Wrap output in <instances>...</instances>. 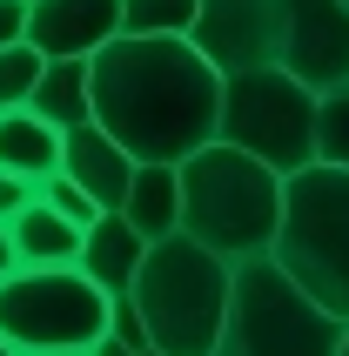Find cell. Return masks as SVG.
<instances>
[{
    "label": "cell",
    "instance_id": "18",
    "mask_svg": "<svg viewBox=\"0 0 349 356\" xmlns=\"http://www.w3.org/2000/svg\"><path fill=\"white\" fill-rule=\"evenodd\" d=\"M40 74H47V54L40 47H0V115H20L27 101H34V88H40Z\"/></svg>",
    "mask_w": 349,
    "mask_h": 356
},
{
    "label": "cell",
    "instance_id": "10",
    "mask_svg": "<svg viewBox=\"0 0 349 356\" xmlns=\"http://www.w3.org/2000/svg\"><path fill=\"white\" fill-rule=\"evenodd\" d=\"M121 40V0H40L27 7V47L47 60H95Z\"/></svg>",
    "mask_w": 349,
    "mask_h": 356
},
{
    "label": "cell",
    "instance_id": "19",
    "mask_svg": "<svg viewBox=\"0 0 349 356\" xmlns=\"http://www.w3.org/2000/svg\"><path fill=\"white\" fill-rule=\"evenodd\" d=\"M316 161L349 175V88L343 95H323V115H316Z\"/></svg>",
    "mask_w": 349,
    "mask_h": 356
},
{
    "label": "cell",
    "instance_id": "20",
    "mask_svg": "<svg viewBox=\"0 0 349 356\" xmlns=\"http://www.w3.org/2000/svg\"><path fill=\"white\" fill-rule=\"evenodd\" d=\"M40 202H47L54 216H67V222H74V229H95V222H101V209H95V202H88V195H81V188H74V181H67V175L40 181Z\"/></svg>",
    "mask_w": 349,
    "mask_h": 356
},
{
    "label": "cell",
    "instance_id": "22",
    "mask_svg": "<svg viewBox=\"0 0 349 356\" xmlns=\"http://www.w3.org/2000/svg\"><path fill=\"white\" fill-rule=\"evenodd\" d=\"M34 202H40V188H34V181H20V175H0V229H7L14 216H27Z\"/></svg>",
    "mask_w": 349,
    "mask_h": 356
},
{
    "label": "cell",
    "instance_id": "6",
    "mask_svg": "<svg viewBox=\"0 0 349 356\" xmlns=\"http://www.w3.org/2000/svg\"><path fill=\"white\" fill-rule=\"evenodd\" d=\"M343 343H349V323L316 309L275 262H242L235 269L222 356H343Z\"/></svg>",
    "mask_w": 349,
    "mask_h": 356
},
{
    "label": "cell",
    "instance_id": "23",
    "mask_svg": "<svg viewBox=\"0 0 349 356\" xmlns=\"http://www.w3.org/2000/svg\"><path fill=\"white\" fill-rule=\"evenodd\" d=\"M27 40V0H0V47Z\"/></svg>",
    "mask_w": 349,
    "mask_h": 356
},
{
    "label": "cell",
    "instance_id": "3",
    "mask_svg": "<svg viewBox=\"0 0 349 356\" xmlns=\"http://www.w3.org/2000/svg\"><path fill=\"white\" fill-rule=\"evenodd\" d=\"M148 323V350L155 356H222V330H229L235 302V269L209 256L202 242L174 236L155 242L128 296Z\"/></svg>",
    "mask_w": 349,
    "mask_h": 356
},
{
    "label": "cell",
    "instance_id": "15",
    "mask_svg": "<svg viewBox=\"0 0 349 356\" xmlns=\"http://www.w3.org/2000/svg\"><path fill=\"white\" fill-rule=\"evenodd\" d=\"M60 128H47L40 115H0V175H20V181H54L60 175Z\"/></svg>",
    "mask_w": 349,
    "mask_h": 356
},
{
    "label": "cell",
    "instance_id": "5",
    "mask_svg": "<svg viewBox=\"0 0 349 356\" xmlns=\"http://www.w3.org/2000/svg\"><path fill=\"white\" fill-rule=\"evenodd\" d=\"M316 115H323V95H309L289 67H255V74L222 81V135L215 141L242 148L249 161L289 181L316 168Z\"/></svg>",
    "mask_w": 349,
    "mask_h": 356
},
{
    "label": "cell",
    "instance_id": "12",
    "mask_svg": "<svg viewBox=\"0 0 349 356\" xmlns=\"http://www.w3.org/2000/svg\"><path fill=\"white\" fill-rule=\"evenodd\" d=\"M141 262H148V242H141L121 216H101L95 229H88V242H81V276L95 282L108 302H128V296H135Z\"/></svg>",
    "mask_w": 349,
    "mask_h": 356
},
{
    "label": "cell",
    "instance_id": "28",
    "mask_svg": "<svg viewBox=\"0 0 349 356\" xmlns=\"http://www.w3.org/2000/svg\"><path fill=\"white\" fill-rule=\"evenodd\" d=\"M343 356H349V343H343Z\"/></svg>",
    "mask_w": 349,
    "mask_h": 356
},
{
    "label": "cell",
    "instance_id": "25",
    "mask_svg": "<svg viewBox=\"0 0 349 356\" xmlns=\"http://www.w3.org/2000/svg\"><path fill=\"white\" fill-rule=\"evenodd\" d=\"M95 356H135V350H121L115 337H101V343H95Z\"/></svg>",
    "mask_w": 349,
    "mask_h": 356
},
{
    "label": "cell",
    "instance_id": "27",
    "mask_svg": "<svg viewBox=\"0 0 349 356\" xmlns=\"http://www.w3.org/2000/svg\"><path fill=\"white\" fill-rule=\"evenodd\" d=\"M27 7H40V0H27Z\"/></svg>",
    "mask_w": 349,
    "mask_h": 356
},
{
    "label": "cell",
    "instance_id": "11",
    "mask_svg": "<svg viewBox=\"0 0 349 356\" xmlns=\"http://www.w3.org/2000/svg\"><path fill=\"white\" fill-rule=\"evenodd\" d=\"M135 168H141V161L128 155L108 128H95V121L60 141V175L74 181L101 216H121V202H128V188H135Z\"/></svg>",
    "mask_w": 349,
    "mask_h": 356
},
{
    "label": "cell",
    "instance_id": "30",
    "mask_svg": "<svg viewBox=\"0 0 349 356\" xmlns=\"http://www.w3.org/2000/svg\"><path fill=\"white\" fill-rule=\"evenodd\" d=\"M88 356H95V350H88Z\"/></svg>",
    "mask_w": 349,
    "mask_h": 356
},
{
    "label": "cell",
    "instance_id": "1",
    "mask_svg": "<svg viewBox=\"0 0 349 356\" xmlns=\"http://www.w3.org/2000/svg\"><path fill=\"white\" fill-rule=\"evenodd\" d=\"M95 128L128 148L141 168H181L222 135V74L195 54V40H128L88 60Z\"/></svg>",
    "mask_w": 349,
    "mask_h": 356
},
{
    "label": "cell",
    "instance_id": "31",
    "mask_svg": "<svg viewBox=\"0 0 349 356\" xmlns=\"http://www.w3.org/2000/svg\"><path fill=\"white\" fill-rule=\"evenodd\" d=\"M343 7H349V0H343Z\"/></svg>",
    "mask_w": 349,
    "mask_h": 356
},
{
    "label": "cell",
    "instance_id": "24",
    "mask_svg": "<svg viewBox=\"0 0 349 356\" xmlns=\"http://www.w3.org/2000/svg\"><path fill=\"white\" fill-rule=\"evenodd\" d=\"M20 276V256H14V236L0 229V282H14Z\"/></svg>",
    "mask_w": 349,
    "mask_h": 356
},
{
    "label": "cell",
    "instance_id": "7",
    "mask_svg": "<svg viewBox=\"0 0 349 356\" xmlns=\"http://www.w3.org/2000/svg\"><path fill=\"white\" fill-rule=\"evenodd\" d=\"M115 323V302L81 269H20L0 282V337L20 356H88Z\"/></svg>",
    "mask_w": 349,
    "mask_h": 356
},
{
    "label": "cell",
    "instance_id": "13",
    "mask_svg": "<svg viewBox=\"0 0 349 356\" xmlns=\"http://www.w3.org/2000/svg\"><path fill=\"white\" fill-rule=\"evenodd\" d=\"M7 236H14L20 269H81V242H88V229H74V222L54 216L47 202H34L27 216L7 222Z\"/></svg>",
    "mask_w": 349,
    "mask_h": 356
},
{
    "label": "cell",
    "instance_id": "2",
    "mask_svg": "<svg viewBox=\"0 0 349 356\" xmlns=\"http://www.w3.org/2000/svg\"><path fill=\"white\" fill-rule=\"evenodd\" d=\"M181 236L222 256L229 269L269 262L282 236V175L229 141H209L202 155L181 161Z\"/></svg>",
    "mask_w": 349,
    "mask_h": 356
},
{
    "label": "cell",
    "instance_id": "16",
    "mask_svg": "<svg viewBox=\"0 0 349 356\" xmlns=\"http://www.w3.org/2000/svg\"><path fill=\"white\" fill-rule=\"evenodd\" d=\"M27 115H40L47 128H60V135L88 128V121H95V81H88V60H47V74H40Z\"/></svg>",
    "mask_w": 349,
    "mask_h": 356
},
{
    "label": "cell",
    "instance_id": "9",
    "mask_svg": "<svg viewBox=\"0 0 349 356\" xmlns=\"http://www.w3.org/2000/svg\"><path fill=\"white\" fill-rule=\"evenodd\" d=\"M282 67L309 95L349 88V7L343 0H282Z\"/></svg>",
    "mask_w": 349,
    "mask_h": 356
},
{
    "label": "cell",
    "instance_id": "14",
    "mask_svg": "<svg viewBox=\"0 0 349 356\" xmlns=\"http://www.w3.org/2000/svg\"><path fill=\"white\" fill-rule=\"evenodd\" d=\"M121 222L135 229L148 249L181 236V168H135V188L121 202Z\"/></svg>",
    "mask_w": 349,
    "mask_h": 356
},
{
    "label": "cell",
    "instance_id": "29",
    "mask_svg": "<svg viewBox=\"0 0 349 356\" xmlns=\"http://www.w3.org/2000/svg\"><path fill=\"white\" fill-rule=\"evenodd\" d=\"M148 356H155V350H148Z\"/></svg>",
    "mask_w": 349,
    "mask_h": 356
},
{
    "label": "cell",
    "instance_id": "8",
    "mask_svg": "<svg viewBox=\"0 0 349 356\" xmlns=\"http://www.w3.org/2000/svg\"><path fill=\"white\" fill-rule=\"evenodd\" d=\"M188 40L222 81L282 67V0H202Z\"/></svg>",
    "mask_w": 349,
    "mask_h": 356
},
{
    "label": "cell",
    "instance_id": "26",
    "mask_svg": "<svg viewBox=\"0 0 349 356\" xmlns=\"http://www.w3.org/2000/svg\"><path fill=\"white\" fill-rule=\"evenodd\" d=\"M0 356H20V350H14V343H7V337H0Z\"/></svg>",
    "mask_w": 349,
    "mask_h": 356
},
{
    "label": "cell",
    "instance_id": "21",
    "mask_svg": "<svg viewBox=\"0 0 349 356\" xmlns=\"http://www.w3.org/2000/svg\"><path fill=\"white\" fill-rule=\"evenodd\" d=\"M108 337H115L121 350L148 356V323H141V309H135V302H115V323H108Z\"/></svg>",
    "mask_w": 349,
    "mask_h": 356
},
{
    "label": "cell",
    "instance_id": "17",
    "mask_svg": "<svg viewBox=\"0 0 349 356\" xmlns=\"http://www.w3.org/2000/svg\"><path fill=\"white\" fill-rule=\"evenodd\" d=\"M202 0H121V34L128 40H188Z\"/></svg>",
    "mask_w": 349,
    "mask_h": 356
},
{
    "label": "cell",
    "instance_id": "4",
    "mask_svg": "<svg viewBox=\"0 0 349 356\" xmlns=\"http://www.w3.org/2000/svg\"><path fill=\"white\" fill-rule=\"evenodd\" d=\"M275 269L336 323H349V175L343 168H302L282 181V236Z\"/></svg>",
    "mask_w": 349,
    "mask_h": 356
}]
</instances>
